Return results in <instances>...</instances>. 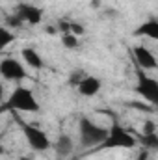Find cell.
<instances>
[{
  "mask_svg": "<svg viewBox=\"0 0 158 160\" xmlns=\"http://www.w3.org/2000/svg\"><path fill=\"white\" fill-rule=\"evenodd\" d=\"M134 36L136 38H147V39H158V21L156 19H149L145 21L143 24H140L136 30H134Z\"/></svg>",
  "mask_w": 158,
  "mask_h": 160,
  "instance_id": "cell-11",
  "label": "cell"
},
{
  "mask_svg": "<svg viewBox=\"0 0 158 160\" xmlns=\"http://www.w3.org/2000/svg\"><path fill=\"white\" fill-rule=\"evenodd\" d=\"M13 41H15L13 32H11L9 28H6V26H2V24H0V50L7 48Z\"/></svg>",
  "mask_w": 158,
  "mask_h": 160,
  "instance_id": "cell-13",
  "label": "cell"
},
{
  "mask_svg": "<svg viewBox=\"0 0 158 160\" xmlns=\"http://www.w3.org/2000/svg\"><path fill=\"white\" fill-rule=\"evenodd\" d=\"M52 147H54V151H56L60 157H67V155L73 153L75 142H73V138H71L69 134H60V136L56 138V142L52 143Z\"/></svg>",
  "mask_w": 158,
  "mask_h": 160,
  "instance_id": "cell-12",
  "label": "cell"
},
{
  "mask_svg": "<svg viewBox=\"0 0 158 160\" xmlns=\"http://www.w3.org/2000/svg\"><path fill=\"white\" fill-rule=\"evenodd\" d=\"M15 15L22 21V24H30V26H37L43 22V17H45V11L39 6H34V4H28V2H21L17 8H15Z\"/></svg>",
  "mask_w": 158,
  "mask_h": 160,
  "instance_id": "cell-7",
  "label": "cell"
},
{
  "mask_svg": "<svg viewBox=\"0 0 158 160\" xmlns=\"http://www.w3.org/2000/svg\"><path fill=\"white\" fill-rule=\"evenodd\" d=\"M19 128L26 140V143L30 145V149L37 151V153H45L52 147V140L48 138V134L37 127L36 123H28V121H19Z\"/></svg>",
  "mask_w": 158,
  "mask_h": 160,
  "instance_id": "cell-4",
  "label": "cell"
},
{
  "mask_svg": "<svg viewBox=\"0 0 158 160\" xmlns=\"http://www.w3.org/2000/svg\"><path fill=\"white\" fill-rule=\"evenodd\" d=\"M86 75H87L86 71H75V73H73V75L69 77V84L77 88V84H78L80 80H82V78H84V77H86Z\"/></svg>",
  "mask_w": 158,
  "mask_h": 160,
  "instance_id": "cell-17",
  "label": "cell"
},
{
  "mask_svg": "<svg viewBox=\"0 0 158 160\" xmlns=\"http://www.w3.org/2000/svg\"><path fill=\"white\" fill-rule=\"evenodd\" d=\"M21 26H22V21H21L15 13L9 15V17H6V28L11 30V28H21Z\"/></svg>",
  "mask_w": 158,
  "mask_h": 160,
  "instance_id": "cell-16",
  "label": "cell"
},
{
  "mask_svg": "<svg viewBox=\"0 0 158 160\" xmlns=\"http://www.w3.org/2000/svg\"><path fill=\"white\" fill-rule=\"evenodd\" d=\"M19 160H34V158H30V157H21Z\"/></svg>",
  "mask_w": 158,
  "mask_h": 160,
  "instance_id": "cell-21",
  "label": "cell"
},
{
  "mask_svg": "<svg viewBox=\"0 0 158 160\" xmlns=\"http://www.w3.org/2000/svg\"><path fill=\"white\" fill-rule=\"evenodd\" d=\"M108 134V128L95 123L89 118H80L78 119V142L80 147L84 149H97Z\"/></svg>",
  "mask_w": 158,
  "mask_h": 160,
  "instance_id": "cell-2",
  "label": "cell"
},
{
  "mask_svg": "<svg viewBox=\"0 0 158 160\" xmlns=\"http://www.w3.org/2000/svg\"><path fill=\"white\" fill-rule=\"evenodd\" d=\"M138 82L134 86V91L149 104V106H156L158 104V82L155 77H149L147 71L138 69L136 71Z\"/></svg>",
  "mask_w": 158,
  "mask_h": 160,
  "instance_id": "cell-5",
  "label": "cell"
},
{
  "mask_svg": "<svg viewBox=\"0 0 158 160\" xmlns=\"http://www.w3.org/2000/svg\"><path fill=\"white\" fill-rule=\"evenodd\" d=\"M143 147L155 151L158 149V140H156V132L155 134H143Z\"/></svg>",
  "mask_w": 158,
  "mask_h": 160,
  "instance_id": "cell-15",
  "label": "cell"
},
{
  "mask_svg": "<svg viewBox=\"0 0 158 160\" xmlns=\"http://www.w3.org/2000/svg\"><path fill=\"white\" fill-rule=\"evenodd\" d=\"M4 97H6V95H4V84L0 82V102L4 101Z\"/></svg>",
  "mask_w": 158,
  "mask_h": 160,
  "instance_id": "cell-19",
  "label": "cell"
},
{
  "mask_svg": "<svg viewBox=\"0 0 158 160\" xmlns=\"http://www.w3.org/2000/svg\"><path fill=\"white\" fill-rule=\"evenodd\" d=\"M136 143H138V140L134 138V134L130 130H126L125 127L114 123L108 128V134H106L104 142L95 151H104V149H134Z\"/></svg>",
  "mask_w": 158,
  "mask_h": 160,
  "instance_id": "cell-3",
  "label": "cell"
},
{
  "mask_svg": "<svg viewBox=\"0 0 158 160\" xmlns=\"http://www.w3.org/2000/svg\"><path fill=\"white\" fill-rule=\"evenodd\" d=\"M22 112V114H36L39 112V102L34 95V91L26 86H17L9 97L4 101V104L0 106V112Z\"/></svg>",
  "mask_w": 158,
  "mask_h": 160,
  "instance_id": "cell-1",
  "label": "cell"
},
{
  "mask_svg": "<svg viewBox=\"0 0 158 160\" xmlns=\"http://www.w3.org/2000/svg\"><path fill=\"white\" fill-rule=\"evenodd\" d=\"M21 56H22V62H24L26 67H30L34 71L45 69V60H43V56L39 54V50H36L32 47H24L21 50Z\"/></svg>",
  "mask_w": 158,
  "mask_h": 160,
  "instance_id": "cell-10",
  "label": "cell"
},
{
  "mask_svg": "<svg viewBox=\"0 0 158 160\" xmlns=\"http://www.w3.org/2000/svg\"><path fill=\"white\" fill-rule=\"evenodd\" d=\"M156 132V127H155V121H147L145 127H143V134H155Z\"/></svg>",
  "mask_w": 158,
  "mask_h": 160,
  "instance_id": "cell-18",
  "label": "cell"
},
{
  "mask_svg": "<svg viewBox=\"0 0 158 160\" xmlns=\"http://www.w3.org/2000/svg\"><path fill=\"white\" fill-rule=\"evenodd\" d=\"M60 41H62V45H63L65 48H69V50L78 48V45H80L78 36H75V34H60Z\"/></svg>",
  "mask_w": 158,
  "mask_h": 160,
  "instance_id": "cell-14",
  "label": "cell"
},
{
  "mask_svg": "<svg viewBox=\"0 0 158 160\" xmlns=\"http://www.w3.org/2000/svg\"><path fill=\"white\" fill-rule=\"evenodd\" d=\"M4 151H6V149H4V143H2V140H0V157L4 155Z\"/></svg>",
  "mask_w": 158,
  "mask_h": 160,
  "instance_id": "cell-20",
  "label": "cell"
},
{
  "mask_svg": "<svg viewBox=\"0 0 158 160\" xmlns=\"http://www.w3.org/2000/svg\"><path fill=\"white\" fill-rule=\"evenodd\" d=\"M102 89V80L93 75H86L84 78L77 84V91L82 97H95Z\"/></svg>",
  "mask_w": 158,
  "mask_h": 160,
  "instance_id": "cell-9",
  "label": "cell"
},
{
  "mask_svg": "<svg viewBox=\"0 0 158 160\" xmlns=\"http://www.w3.org/2000/svg\"><path fill=\"white\" fill-rule=\"evenodd\" d=\"M132 56H134V62L138 63V69H141V71H155L158 67L156 56H155L153 50L147 48L145 45H136V47H132Z\"/></svg>",
  "mask_w": 158,
  "mask_h": 160,
  "instance_id": "cell-8",
  "label": "cell"
},
{
  "mask_svg": "<svg viewBox=\"0 0 158 160\" xmlns=\"http://www.w3.org/2000/svg\"><path fill=\"white\" fill-rule=\"evenodd\" d=\"M0 77L9 82H21L28 78V71L22 62H19L13 56H6L0 60Z\"/></svg>",
  "mask_w": 158,
  "mask_h": 160,
  "instance_id": "cell-6",
  "label": "cell"
}]
</instances>
